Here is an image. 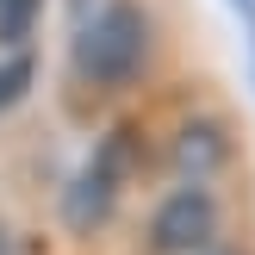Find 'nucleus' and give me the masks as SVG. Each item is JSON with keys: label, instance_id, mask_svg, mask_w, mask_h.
Segmentation results:
<instances>
[{"label": "nucleus", "instance_id": "obj_1", "mask_svg": "<svg viewBox=\"0 0 255 255\" xmlns=\"http://www.w3.org/2000/svg\"><path fill=\"white\" fill-rule=\"evenodd\" d=\"M149 62V19L137 0H100L81 6L75 25V69L94 87H131Z\"/></svg>", "mask_w": 255, "mask_h": 255}, {"label": "nucleus", "instance_id": "obj_2", "mask_svg": "<svg viewBox=\"0 0 255 255\" xmlns=\"http://www.w3.org/2000/svg\"><path fill=\"white\" fill-rule=\"evenodd\" d=\"M218 199L206 193V187H181V193H168L156 206V218H149V243L162 255H199L218 243Z\"/></svg>", "mask_w": 255, "mask_h": 255}, {"label": "nucleus", "instance_id": "obj_3", "mask_svg": "<svg viewBox=\"0 0 255 255\" xmlns=\"http://www.w3.org/2000/svg\"><path fill=\"white\" fill-rule=\"evenodd\" d=\"M174 174H187V181H206V174H224L231 168V156H237V143H231V131H224L218 119H206V112H193V119L174 131Z\"/></svg>", "mask_w": 255, "mask_h": 255}, {"label": "nucleus", "instance_id": "obj_4", "mask_svg": "<svg viewBox=\"0 0 255 255\" xmlns=\"http://www.w3.org/2000/svg\"><path fill=\"white\" fill-rule=\"evenodd\" d=\"M112 212H119V187H112L106 174L87 162V168L62 187V224H69V231H81V237H94V231H106Z\"/></svg>", "mask_w": 255, "mask_h": 255}, {"label": "nucleus", "instance_id": "obj_5", "mask_svg": "<svg viewBox=\"0 0 255 255\" xmlns=\"http://www.w3.org/2000/svg\"><path fill=\"white\" fill-rule=\"evenodd\" d=\"M94 168L106 174L112 187H125V181L137 174V131H106L100 149H94Z\"/></svg>", "mask_w": 255, "mask_h": 255}, {"label": "nucleus", "instance_id": "obj_6", "mask_svg": "<svg viewBox=\"0 0 255 255\" xmlns=\"http://www.w3.org/2000/svg\"><path fill=\"white\" fill-rule=\"evenodd\" d=\"M31 81H37V56H31L25 44L12 50V56H0V119H6V112L31 94Z\"/></svg>", "mask_w": 255, "mask_h": 255}, {"label": "nucleus", "instance_id": "obj_7", "mask_svg": "<svg viewBox=\"0 0 255 255\" xmlns=\"http://www.w3.org/2000/svg\"><path fill=\"white\" fill-rule=\"evenodd\" d=\"M44 19V0H0V50H19Z\"/></svg>", "mask_w": 255, "mask_h": 255}, {"label": "nucleus", "instance_id": "obj_8", "mask_svg": "<svg viewBox=\"0 0 255 255\" xmlns=\"http://www.w3.org/2000/svg\"><path fill=\"white\" fill-rule=\"evenodd\" d=\"M237 12V31H243V50H249V81H255V0H231Z\"/></svg>", "mask_w": 255, "mask_h": 255}, {"label": "nucleus", "instance_id": "obj_9", "mask_svg": "<svg viewBox=\"0 0 255 255\" xmlns=\"http://www.w3.org/2000/svg\"><path fill=\"white\" fill-rule=\"evenodd\" d=\"M218 255H243V249H218Z\"/></svg>", "mask_w": 255, "mask_h": 255}]
</instances>
